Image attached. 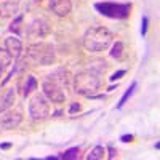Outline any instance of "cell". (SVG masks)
I'll return each mask as SVG.
<instances>
[{
    "instance_id": "cell-22",
    "label": "cell",
    "mask_w": 160,
    "mask_h": 160,
    "mask_svg": "<svg viewBox=\"0 0 160 160\" xmlns=\"http://www.w3.org/2000/svg\"><path fill=\"white\" fill-rule=\"evenodd\" d=\"M122 75H125V71H118V72H115V74L111 77V80H117V78H120Z\"/></svg>"
},
{
    "instance_id": "cell-24",
    "label": "cell",
    "mask_w": 160,
    "mask_h": 160,
    "mask_svg": "<svg viewBox=\"0 0 160 160\" xmlns=\"http://www.w3.org/2000/svg\"><path fill=\"white\" fill-rule=\"evenodd\" d=\"M78 109H80V106H78V104H72V106H71V111H69V112L72 114L74 111H78Z\"/></svg>"
},
{
    "instance_id": "cell-17",
    "label": "cell",
    "mask_w": 160,
    "mask_h": 160,
    "mask_svg": "<svg viewBox=\"0 0 160 160\" xmlns=\"http://www.w3.org/2000/svg\"><path fill=\"white\" fill-rule=\"evenodd\" d=\"M123 50H125V45H123L122 42H115V43L112 45V48H111V56H112V58H115V59L122 58Z\"/></svg>"
},
{
    "instance_id": "cell-13",
    "label": "cell",
    "mask_w": 160,
    "mask_h": 160,
    "mask_svg": "<svg viewBox=\"0 0 160 160\" xmlns=\"http://www.w3.org/2000/svg\"><path fill=\"white\" fill-rule=\"evenodd\" d=\"M106 61L104 59H101V58H96V59H90L88 61V71L90 72H93V74H101V72H104L106 71Z\"/></svg>"
},
{
    "instance_id": "cell-5",
    "label": "cell",
    "mask_w": 160,
    "mask_h": 160,
    "mask_svg": "<svg viewBox=\"0 0 160 160\" xmlns=\"http://www.w3.org/2000/svg\"><path fill=\"white\" fill-rule=\"evenodd\" d=\"M29 115L34 120H43L50 115V102L43 95L35 93L29 99Z\"/></svg>"
},
{
    "instance_id": "cell-10",
    "label": "cell",
    "mask_w": 160,
    "mask_h": 160,
    "mask_svg": "<svg viewBox=\"0 0 160 160\" xmlns=\"http://www.w3.org/2000/svg\"><path fill=\"white\" fill-rule=\"evenodd\" d=\"M50 10L58 16H68L72 10L71 0H50Z\"/></svg>"
},
{
    "instance_id": "cell-15",
    "label": "cell",
    "mask_w": 160,
    "mask_h": 160,
    "mask_svg": "<svg viewBox=\"0 0 160 160\" xmlns=\"http://www.w3.org/2000/svg\"><path fill=\"white\" fill-rule=\"evenodd\" d=\"M104 154H106V149L102 146H96V148H93L90 151V154L87 155V160H99L104 157Z\"/></svg>"
},
{
    "instance_id": "cell-2",
    "label": "cell",
    "mask_w": 160,
    "mask_h": 160,
    "mask_svg": "<svg viewBox=\"0 0 160 160\" xmlns=\"http://www.w3.org/2000/svg\"><path fill=\"white\" fill-rule=\"evenodd\" d=\"M28 53V58L35 62V64H40V66H48V64H53L56 59V51H55V47L50 45V43H45V42H38V43H32L28 47L26 50Z\"/></svg>"
},
{
    "instance_id": "cell-26",
    "label": "cell",
    "mask_w": 160,
    "mask_h": 160,
    "mask_svg": "<svg viewBox=\"0 0 160 160\" xmlns=\"http://www.w3.org/2000/svg\"><path fill=\"white\" fill-rule=\"evenodd\" d=\"M2 72H3V69H2V68H0V77H2Z\"/></svg>"
},
{
    "instance_id": "cell-8",
    "label": "cell",
    "mask_w": 160,
    "mask_h": 160,
    "mask_svg": "<svg viewBox=\"0 0 160 160\" xmlns=\"http://www.w3.org/2000/svg\"><path fill=\"white\" fill-rule=\"evenodd\" d=\"M22 122V114L21 111H15V112H7L0 117V128L2 130H13L19 127Z\"/></svg>"
},
{
    "instance_id": "cell-20",
    "label": "cell",
    "mask_w": 160,
    "mask_h": 160,
    "mask_svg": "<svg viewBox=\"0 0 160 160\" xmlns=\"http://www.w3.org/2000/svg\"><path fill=\"white\" fill-rule=\"evenodd\" d=\"M78 154H80V149L78 148H71L68 149L64 154L59 155V158H64V160H69V158H78Z\"/></svg>"
},
{
    "instance_id": "cell-19",
    "label": "cell",
    "mask_w": 160,
    "mask_h": 160,
    "mask_svg": "<svg viewBox=\"0 0 160 160\" xmlns=\"http://www.w3.org/2000/svg\"><path fill=\"white\" fill-rule=\"evenodd\" d=\"M135 88H136V82H133V83H131V87H130V88L123 93V96L120 98V101H118V104H117V109H120V108H122V106L127 102V99L133 95V90H135Z\"/></svg>"
},
{
    "instance_id": "cell-6",
    "label": "cell",
    "mask_w": 160,
    "mask_h": 160,
    "mask_svg": "<svg viewBox=\"0 0 160 160\" xmlns=\"http://www.w3.org/2000/svg\"><path fill=\"white\" fill-rule=\"evenodd\" d=\"M42 90H43V96L51 101V102H56V104H61L66 101V93L62 90V85L56 83L55 80H50L47 78L45 82L42 83Z\"/></svg>"
},
{
    "instance_id": "cell-23",
    "label": "cell",
    "mask_w": 160,
    "mask_h": 160,
    "mask_svg": "<svg viewBox=\"0 0 160 160\" xmlns=\"http://www.w3.org/2000/svg\"><path fill=\"white\" fill-rule=\"evenodd\" d=\"M108 151H109V158H114L115 155H117V151H114V148H112V146H109V148H108Z\"/></svg>"
},
{
    "instance_id": "cell-7",
    "label": "cell",
    "mask_w": 160,
    "mask_h": 160,
    "mask_svg": "<svg viewBox=\"0 0 160 160\" xmlns=\"http://www.w3.org/2000/svg\"><path fill=\"white\" fill-rule=\"evenodd\" d=\"M50 31H51L50 22L45 18H37L28 26L26 34H28L29 38H43L45 35L50 34Z\"/></svg>"
},
{
    "instance_id": "cell-4",
    "label": "cell",
    "mask_w": 160,
    "mask_h": 160,
    "mask_svg": "<svg viewBox=\"0 0 160 160\" xmlns=\"http://www.w3.org/2000/svg\"><path fill=\"white\" fill-rule=\"evenodd\" d=\"M95 10L99 11L102 16H108V18H127L130 15L131 5L130 3L102 2V3H95Z\"/></svg>"
},
{
    "instance_id": "cell-9",
    "label": "cell",
    "mask_w": 160,
    "mask_h": 160,
    "mask_svg": "<svg viewBox=\"0 0 160 160\" xmlns=\"http://www.w3.org/2000/svg\"><path fill=\"white\" fill-rule=\"evenodd\" d=\"M5 50L10 53L13 59H19L22 55V43L18 37H7L5 38Z\"/></svg>"
},
{
    "instance_id": "cell-21",
    "label": "cell",
    "mask_w": 160,
    "mask_h": 160,
    "mask_svg": "<svg viewBox=\"0 0 160 160\" xmlns=\"http://www.w3.org/2000/svg\"><path fill=\"white\" fill-rule=\"evenodd\" d=\"M148 26H149V18L142 16V28H141V34L142 35H146V32H148Z\"/></svg>"
},
{
    "instance_id": "cell-11",
    "label": "cell",
    "mask_w": 160,
    "mask_h": 160,
    "mask_svg": "<svg viewBox=\"0 0 160 160\" xmlns=\"http://www.w3.org/2000/svg\"><path fill=\"white\" fill-rule=\"evenodd\" d=\"M15 99H16V91L13 90V88L7 90L3 93V96L0 98V114L8 111L11 106H13V102H15Z\"/></svg>"
},
{
    "instance_id": "cell-3",
    "label": "cell",
    "mask_w": 160,
    "mask_h": 160,
    "mask_svg": "<svg viewBox=\"0 0 160 160\" xmlns=\"http://www.w3.org/2000/svg\"><path fill=\"white\" fill-rule=\"evenodd\" d=\"M99 87H101L99 77L90 71H82L74 77V91L77 95L91 96L93 93L99 90Z\"/></svg>"
},
{
    "instance_id": "cell-18",
    "label": "cell",
    "mask_w": 160,
    "mask_h": 160,
    "mask_svg": "<svg viewBox=\"0 0 160 160\" xmlns=\"http://www.w3.org/2000/svg\"><path fill=\"white\" fill-rule=\"evenodd\" d=\"M22 15H19L16 19H13L11 21V24H10V31L13 32V34H21L22 32Z\"/></svg>"
},
{
    "instance_id": "cell-25",
    "label": "cell",
    "mask_w": 160,
    "mask_h": 160,
    "mask_svg": "<svg viewBox=\"0 0 160 160\" xmlns=\"http://www.w3.org/2000/svg\"><path fill=\"white\" fill-rule=\"evenodd\" d=\"M131 138H133V136H130V135H128V136H122V141H130Z\"/></svg>"
},
{
    "instance_id": "cell-16",
    "label": "cell",
    "mask_w": 160,
    "mask_h": 160,
    "mask_svg": "<svg viewBox=\"0 0 160 160\" xmlns=\"http://www.w3.org/2000/svg\"><path fill=\"white\" fill-rule=\"evenodd\" d=\"M11 56H10V53L5 50V48H0V68L2 69H7L8 66L11 64Z\"/></svg>"
},
{
    "instance_id": "cell-12",
    "label": "cell",
    "mask_w": 160,
    "mask_h": 160,
    "mask_svg": "<svg viewBox=\"0 0 160 160\" xmlns=\"http://www.w3.org/2000/svg\"><path fill=\"white\" fill-rule=\"evenodd\" d=\"M19 10V5L16 2H13V0H8V2H3L0 5V16L2 18H11L15 16Z\"/></svg>"
},
{
    "instance_id": "cell-14",
    "label": "cell",
    "mask_w": 160,
    "mask_h": 160,
    "mask_svg": "<svg viewBox=\"0 0 160 160\" xmlns=\"http://www.w3.org/2000/svg\"><path fill=\"white\" fill-rule=\"evenodd\" d=\"M35 88H37V80H35V77H34V75H28V77H26V83H24V87H22V96H24V98L29 96Z\"/></svg>"
},
{
    "instance_id": "cell-1",
    "label": "cell",
    "mask_w": 160,
    "mask_h": 160,
    "mask_svg": "<svg viewBox=\"0 0 160 160\" xmlns=\"http://www.w3.org/2000/svg\"><path fill=\"white\" fill-rule=\"evenodd\" d=\"M112 32L109 29L102 28V26H96V28H90L83 34V47L88 51H104L108 50L109 45L112 43Z\"/></svg>"
}]
</instances>
